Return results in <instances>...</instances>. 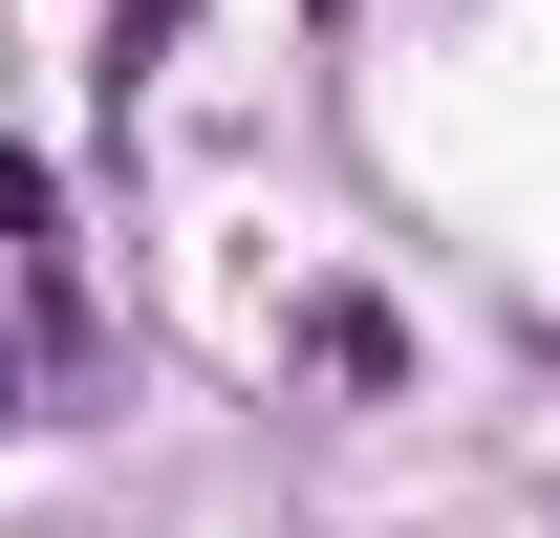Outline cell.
I'll list each match as a JSON object with an SVG mask.
<instances>
[{"instance_id":"1","label":"cell","mask_w":560,"mask_h":538,"mask_svg":"<svg viewBox=\"0 0 560 538\" xmlns=\"http://www.w3.org/2000/svg\"><path fill=\"white\" fill-rule=\"evenodd\" d=\"M302 366H324V388H388L410 344H388V302H366V280H324V302H302Z\"/></svg>"},{"instance_id":"2","label":"cell","mask_w":560,"mask_h":538,"mask_svg":"<svg viewBox=\"0 0 560 538\" xmlns=\"http://www.w3.org/2000/svg\"><path fill=\"white\" fill-rule=\"evenodd\" d=\"M0 237H22V259H66V215H44V173H22V151H0Z\"/></svg>"},{"instance_id":"3","label":"cell","mask_w":560,"mask_h":538,"mask_svg":"<svg viewBox=\"0 0 560 538\" xmlns=\"http://www.w3.org/2000/svg\"><path fill=\"white\" fill-rule=\"evenodd\" d=\"M151 44H173V0H130V22H108V86H130V66H151Z\"/></svg>"},{"instance_id":"4","label":"cell","mask_w":560,"mask_h":538,"mask_svg":"<svg viewBox=\"0 0 560 538\" xmlns=\"http://www.w3.org/2000/svg\"><path fill=\"white\" fill-rule=\"evenodd\" d=\"M0 431H22V366H0Z\"/></svg>"}]
</instances>
